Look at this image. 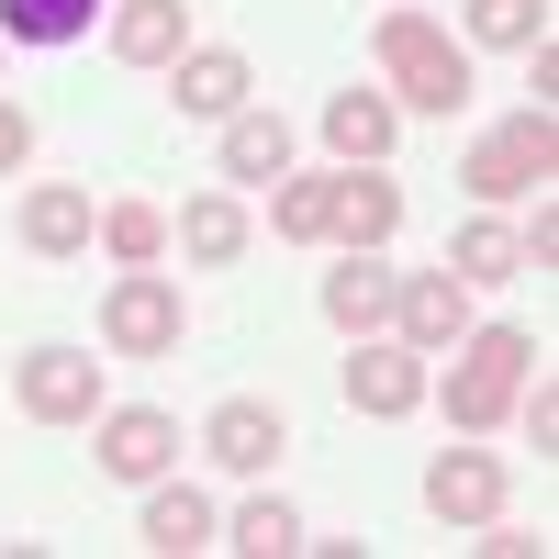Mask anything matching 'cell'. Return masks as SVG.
<instances>
[{"label":"cell","mask_w":559,"mask_h":559,"mask_svg":"<svg viewBox=\"0 0 559 559\" xmlns=\"http://www.w3.org/2000/svg\"><path fill=\"white\" fill-rule=\"evenodd\" d=\"M369 68H381L392 112H426V123L471 112V45H459L426 0H392V12L369 23Z\"/></svg>","instance_id":"6da1fadb"},{"label":"cell","mask_w":559,"mask_h":559,"mask_svg":"<svg viewBox=\"0 0 559 559\" xmlns=\"http://www.w3.org/2000/svg\"><path fill=\"white\" fill-rule=\"evenodd\" d=\"M526 369H537V336H526V324H471V336L448 347V369H426V403H448L459 437H492L503 414H515Z\"/></svg>","instance_id":"7a4b0ae2"},{"label":"cell","mask_w":559,"mask_h":559,"mask_svg":"<svg viewBox=\"0 0 559 559\" xmlns=\"http://www.w3.org/2000/svg\"><path fill=\"white\" fill-rule=\"evenodd\" d=\"M459 179H471V202L481 213H503V202H526V191H548L559 179V112H515V123H492L471 157H459Z\"/></svg>","instance_id":"3957f363"},{"label":"cell","mask_w":559,"mask_h":559,"mask_svg":"<svg viewBox=\"0 0 559 559\" xmlns=\"http://www.w3.org/2000/svg\"><path fill=\"white\" fill-rule=\"evenodd\" d=\"M179 336H191L179 269H112V292H102V358H179Z\"/></svg>","instance_id":"277c9868"},{"label":"cell","mask_w":559,"mask_h":559,"mask_svg":"<svg viewBox=\"0 0 559 559\" xmlns=\"http://www.w3.org/2000/svg\"><path fill=\"white\" fill-rule=\"evenodd\" d=\"M179 448H191V437H179L168 403H102V414H90V459H102V481H123V492L168 481Z\"/></svg>","instance_id":"5b68a950"},{"label":"cell","mask_w":559,"mask_h":559,"mask_svg":"<svg viewBox=\"0 0 559 559\" xmlns=\"http://www.w3.org/2000/svg\"><path fill=\"white\" fill-rule=\"evenodd\" d=\"M12 403L34 414V426H90V414L112 403V358H90V347H23L12 358Z\"/></svg>","instance_id":"8992f818"},{"label":"cell","mask_w":559,"mask_h":559,"mask_svg":"<svg viewBox=\"0 0 559 559\" xmlns=\"http://www.w3.org/2000/svg\"><path fill=\"white\" fill-rule=\"evenodd\" d=\"M191 448L213 459L224 481H269V471H280V448H292V414H280L269 392H224V403L202 414V437H191Z\"/></svg>","instance_id":"52a82bcc"},{"label":"cell","mask_w":559,"mask_h":559,"mask_svg":"<svg viewBox=\"0 0 559 559\" xmlns=\"http://www.w3.org/2000/svg\"><path fill=\"white\" fill-rule=\"evenodd\" d=\"M426 347L403 336H347V414H369V426H403V414H426Z\"/></svg>","instance_id":"ba28073f"},{"label":"cell","mask_w":559,"mask_h":559,"mask_svg":"<svg viewBox=\"0 0 559 559\" xmlns=\"http://www.w3.org/2000/svg\"><path fill=\"white\" fill-rule=\"evenodd\" d=\"M403 236V179L392 168H324V247L336 258H369Z\"/></svg>","instance_id":"9c48e42d"},{"label":"cell","mask_w":559,"mask_h":559,"mask_svg":"<svg viewBox=\"0 0 559 559\" xmlns=\"http://www.w3.org/2000/svg\"><path fill=\"white\" fill-rule=\"evenodd\" d=\"M426 515L448 526V537H471L481 515H503V459L471 437V448H437L426 459Z\"/></svg>","instance_id":"30bf717a"},{"label":"cell","mask_w":559,"mask_h":559,"mask_svg":"<svg viewBox=\"0 0 559 559\" xmlns=\"http://www.w3.org/2000/svg\"><path fill=\"white\" fill-rule=\"evenodd\" d=\"M471 324H481V313H471V280H459V269H414L403 292H392V336L426 347V358H448Z\"/></svg>","instance_id":"8fae6325"},{"label":"cell","mask_w":559,"mask_h":559,"mask_svg":"<svg viewBox=\"0 0 559 559\" xmlns=\"http://www.w3.org/2000/svg\"><path fill=\"white\" fill-rule=\"evenodd\" d=\"M247 236H258V224H247V191H224V179L168 213V247L191 258V269H236V258H247Z\"/></svg>","instance_id":"7c38bea8"},{"label":"cell","mask_w":559,"mask_h":559,"mask_svg":"<svg viewBox=\"0 0 559 559\" xmlns=\"http://www.w3.org/2000/svg\"><path fill=\"white\" fill-rule=\"evenodd\" d=\"M324 146H336V168H381L403 146V112H392V90L369 79V90H324Z\"/></svg>","instance_id":"4fadbf2b"},{"label":"cell","mask_w":559,"mask_h":559,"mask_svg":"<svg viewBox=\"0 0 559 559\" xmlns=\"http://www.w3.org/2000/svg\"><path fill=\"white\" fill-rule=\"evenodd\" d=\"M102 34H112V57H123V68H157V79L202 45V34H191V0H112V23H102Z\"/></svg>","instance_id":"5bb4252c"},{"label":"cell","mask_w":559,"mask_h":559,"mask_svg":"<svg viewBox=\"0 0 559 559\" xmlns=\"http://www.w3.org/2000/svg\"><path fill=\"white\" fill-rule=\"evenodd\" d=\"M392 292H403V269H381V247L369 258H336L324 269V324H336V336H392Z\"/></svg>","instance_id":"9a60e30c"},{"label":"cell","mask_w":559,"mask_h":559,"mask_svg":"<svg viewBox=\"0 0 559 559\" xmlns=\"http://www.w3.org/2000/svg\"><path fill=\"white\" fill-rule=\"evenodd\" d=\"M134 537H146L157 559H202V548H224V515H213V492H191V481H146V515H134Z\"/></svg>","instance_id":"2e32d148"},{"label":"cell","mask_w":559,"mask_h":559,"mask_svg":"<svg viewBox=\"0 0 559 559\" xmlns=\"http://www.w3.org/2000/svg\"><path fill=\"white\" fill-rule=\"evenodd\" d=\"M168 102L191 112V123H224V112H247V102H258V68L236 57V45H191V57L168 68Z\"/></svg>","instance_id":"e0dca14e"},{"label":"cell","mask_w":559,"mask_h":559,"mask_svg":"<svg viewBox=\"0 0 559 559\" xmlns=\"http://www.w3.org/2000/svg\"><path fill=\"white\" fill-rule=\"evenodd\" d=\"M12 224H23L34 258H90V224H102V202H90V179H34Z\"/></svg>","instance_id":"ac0fdd59"},{"label":"cell","mask_w":559,"mask_h":559,"mask_svg":"<svg viewBox=\"0 0 559 559\" xmlns=\"http://www.w3.org/2000/svg\"><path fill=\"white\" fill-rule=\"evenodd\" d=\"M213 168H224V191H269V179L292 168V123H280L269 102L224 112V146H213Z\"/></svg>","instance_id":"d6986e66"},{"label":"cell","mask_w":559,"mask_h":559,"mask_svg":"<svg viewBox=\"0 0 559 559\" xmlns=\"http://www.w3.org/2000/svg\"><path fill=\"white\" fill-rule=\"evenodd\" d=\"M437 269H459L471 292H492V280H526V247H515V224H503V213H471V224L448 236Z\"/></svg>","instance_id":"ffe728a7"},{"label":"cell","mask_w":559,"mask_h":559,"mask_svg":"<svg viewBox=\"0 0 559 559\" xmlns=\"http://www.w3.org/2000/svg\"><path fill=\"white\" fill-rule=\"evenodd\" d=\"M459 45H492V57H526V45H548V0H459Z\"/></svg>","instance_id":"44dd1931"},{"label":"cell","mask_w":559,"mask_h":559,"mask_svg":"<svg viewBox=\"0 0 559 559\" xmlns=\"http://www.w3.org/2000/svg\"><path fill=\"white\" fill-rule=\"evenodd\" d=\"M90 247H102L112 269H168V213H157V202H102Z\"/></svg>","instance_id":"7402d4cb"},{"label":"cell","mask_w":559,"mask_h":559,"mask_svg":"<svg viewBox=\"0 0 559 559\" xmlns=\"http://www.w3.org/2000/svg\"><path fill=\"white\" fill-rule=\"evenodd\" d=\"M302 537H313V526H302V515H292L280 492H247L236 515H224V548H247V559H292Z\"/></svg>","instance_id":"603a6c76"},{"label":"cell","mask_w":559,"mask_h":559,"mask_svg":"<svg viewBox=\"0 0 559 559\" xmlns=\"http://www.w3.org/2000/svg\"><path fill=\"white\" fill-rule=\"evenodd\" d=\"M269 236L280 247H324V168H280L269 179Z\"/></svg>","instance_id":"cb8c5ba5"},{"label":"cell","mask_w":559,"mask_h":559,"mask_svg":"<svg viewBox=\"0 0 559 559\" xmlns=\"http://www.w3.org/2000/svg\"><path fill=\"white\" fill-rule=\"evenodd\" d=\"M102 0H0V34L12 45H79Z\"/></svg>","instance_id":"d4e9b609"},{"label":"cell","mask_w":559,"mask_h":559,"mask_svg":"<svg viewBox=\"0 0 559 559\" xmlns=\"http://www.w3.org/2000/svg\"><path fill=\"white\" fill-rule=\"evenodd\" d=\"M515 426H526V448H537V459H559V381H548V358L526 369V392H515Z\"/></svg>","instance_id":"484cf974"},{"label":"cell","mask_w":559,"mask_h":559,"mask_svg":"<svg viewBox=\"0 0 559 559\" xmlns=\"http://www.w3.org/2000/svg\"><path fill=\"white\" fill-rule=\"evenodd\" d=\"M23 168H34V112L0 102V179H23Z\"/></svg>","instance_id":"4316f807"},{"label":"cell","mask_w":559,"mask_h":559,"mask_svg":"<svg viewBox=\"0 0 559 559\" xmlns=\"http://www.w3.org/2000/svg\"><path fill=\"white\" fill-rule=\"evenodd\" d=\"M471 537H481V548H492V559H537V548H548V537H526V526H503V515H481V526H471Z\"/></svg>","instance_id":"83f0119b"},{"label":"cell","mask_w":559,"mask_h":559,"mask_svg":"<svg viewBox=\"0 0 559 559\" xmlns=\"http://www.w3.org/2000/svg\"><path fill=\"white\" fill-rule=\"evenodd\" d=\"M526 90H537V112L559 102V34H548V45H526Z\"/></svg>","instance_id":"f1b7e54d"},{"label":"cell","mask_w":559,"mask_h":559,"mask_svg":"<svg viewBox=\"0 0 559 559\" xmlns=\"http://www.w3.org/2000/svg\"><path fill=\"white\" fill-rule=\"evenodd\" d=\"M0 45H12V34H0Z\"/></svg>","instance_id":"f546056e"}]
</instances>
